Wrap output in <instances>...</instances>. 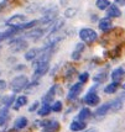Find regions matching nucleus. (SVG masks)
<instances>
[{"mask_svg": "<svg viewBox=\"0 0 125 132\" xmlns=\"http://www.w3.org/2000/svg\"><path fill=\"white\" fill-rule=\"evenodd\" d=\"M27 84H28L27 77H25V75H19V77H16V78L12 79V81L10 83V88H11L12 92L19 93V92H21V90H24V89L27 86Z\"/></svg>", "mask_w": 125, "mask_h": 132, "instance_id": "1", "label": "nucleus"}, {"mask_svg": "<svg viewBox=\"0 0 125 132\" xmlns=\"http://www.w3.org/2000/svg\"><path fill=\"white\" fill-rule=\"evenodd\" d=\"M79 37L85 43H93L98 38V35L94 30L92 29H83L79 31Z\"/></svg>", "mask_w": 125, "mask_h": 132, "instance_id": "2", "label": "nucleus"}, {"mask_svg": "<svg viewBox=\"0 0 125 132\" xmlns=\"http://www.w3.org/2000/svg\"><path fill=\"white\" fill-rule=\"evenodd\" d=\"M57 16V7L53 6L51 9H48L47 11L45 12V15L39 20V23H42V25H48L50 22H52Z\"/></svg>", "mask_w": 125, "mask_h": 132, "instance_id": "3", "label": "nucleus"}, {"mask_svg": "<svg viewBox=\"0 0 125 132\" xmlns=\"http://www.w3.org/2000/svg\"><path fill=\"white\" fill-rule=\"evenodd\" d=\"M10 51L14 52V53H19V52L24 51L27 48V42L23 38H17V40H14L10 42Z\"/></svg>", "mask_w": 125, "mask_h": 132, "instance_id": "4", "label": "nucleus"}, {"mask_svg": "<svg viewBox=\"0 0 125 132\" xmlns=\"http://www.w3.org/2000/svg\"><path fill=\"white\" fill-rule=\"evenodd\" d=\"M25 20H26V16H24V15H14L6 21V25H9L10 27H16L25 22Z\"/></svg>", "mask_w": 125, "mask_h": 132, "instance_id": "5", "label": "nucleus"}, {"mask_svg": "<svg viewBox=\"0 0 125 132\" xmlns=\"http://www.w3.org/2000/svg\"><path fill=\"white\" fill-rule=\"evenodd\" d=\"M64 25V20L63 19H57V20H55L53 22L51 23V26H48V29H47V34H55V32H57V31H60V30L62 29V26Z\"/></svg>", "mask_w": 125, "mask_h": 132, "instance_id": "6", "label": "nucleus"}, {"mask_svg": "<svg viewBox=\"0 0 125 132\" xmlns=\"http://www.w3.org/2000/svg\"><path fill=\"white\" fill-rule=\"evenodd\" d=\"M82 92V83H77V84H74L72 85V88L69 89V93H68V100H73L76 99L78 95H79V93Z\"/></svg>", "mask_w": 125, "mask_h": 132, "instance_id": "7", "label": "nucleus"}, {"mask_svg": "<svg viewBox=\"0 0 125 132\" xmlns=\"http://www.w3.org/2000/svg\"><path fill=\"white\" fill-rule=\"evenodd\" d=\"M48 69H50V64L48 63H45V64H42V65H40V67H37V68L35 69V73H34V80L39 79L42 75H45L48 72Z\"/></svg>", "mask_w": 125, "mask_h": 132, "instance_id": "8", "label": "nucleus"}, {"mask_svg": "<svg viewBox=\"0 0 125 132\" xmlns=\"http://www.w3.org/2000/svg\"><path fill=\"white\" fill-rule=\"evenodd\" d=\"M84 101L85 104L91 105V106H95L98 103H99V96L94 92H89L84 98Z\"/></svg>", "mask_w": 125, "mask_h": 132, "instance_id": "9", "label": "nucleus"}, {"mask_svg": "<svg viewBox=\"0 0 125 132\" xmlns=\"http://www.w3.org/2000/svg\"><path fill=\"white\" fill-rule=\"evenodd\" d=\"M43 34H45V30L35 29V30L28 31L25 36H26L27 38H31V40H34V41H37V40H40V37H42V36H43Z\"/></svg>", "mask_w": 125, "mask_h": 132, "instance_id": "10", "label": "nucleus"}, {"mask_svg": "<svg viewBox=\"0 0 125 132\" xmlns=\"http://www.w3.org/2000/svg\"><path fill=\"white\" fill-rule=\"evenodd\" d=\"M109 111H110V103H107V104H103L102 106H99L95 111V116L97 117H102V116L107 115Z\"/></svg>", "mask_w": 125, "mask_h": 132, "instance_id": "11", "label": "nucleus"}, {"mask_svg": "<svg viewBox=\"0 0 125 132\" xmlns=\"http://www.w3.org/2000/svg\"><path fill=\"white\" fill-rule=\"evenodd\" d=\"M41 53V50H37V48H32V50H30L25 53V59L26 61H34L36 58L40 56Z\"/></svg>", "mask_w": 125, "mask_h": 132, "instance_id": "12", "label": "nucleus"}, {"mask_svg": "<svg viewBox=\"0 0 125 132\" xmlns=\"http://www.w3.org/2000/svg\"><path fill=\"white\" fill-rule=\"evenodd\" d=\"M107 14H108L109 17H119L121 16V11H120V9L118 6L115 5H110L107 9Z\"/></svg>", "mask_w": 125, "mask_h": 132, "instance_id": "13", "label": "nucleus"}, {"mask_svg": "<svg viewBox=\"0 0 125 132\" xmlns=\"http://www.w3.org/2000/svg\"><path fill=\"white\" fill-rule=\"evenodd\" d=\"M85 128V122L84 121H73L72 123H71V130L73 132H79L82 131V130H84Z\"/></svg>", "mask_w": 125, "mask_h": 132, "instance_id": "14", "label": "nucleus"}, {"mask_svg": "<svg viewBox=\"0 0 125 132\" xmlns=\"http://www.w3.org/2000/svg\"><path fill=\"white\" fill-rule=\"evenodd\" d=\"M123 75H124V69L123 68H118V69H115L113 73H112V79H113L114 81H118L123 78Z\"/></svg>", "mask_w": 125, "mask_h": 132, "instance_id": "15", "label": "nucleus"}, {"mask_svg": "<svg viewBox=\"0 0 125 132\" xmlns=\"http://www.w3.org/2000/svg\"><path fill=\"white\" fill-rule=\"evenodd\" d=\"M110 27H112V21L109 19H103L99 21V29L102 31H108L110 30Z\"/></svg>", "mask_w": 125, "mask_h": 132, "instance_id": "16", "label": "nucleus"}, {"mask_svg": "<svg viewBox=\"0 0 125 132\" xmlns=\"http://www.w3.org/2000/svg\"><path fill=\"white\" fill-rule=\"evenodd\" d=\"M58 128H60V123L56 122V121H52V122H48L46 125L45 132H56Z\"/></svg>", "mask_w": 125, "mask_h": 132, "instance_id": "17", "label": "nucleus"}, {"mask_svg": "<svg viewBox=\"0 0 125 132\" xmlns=\"http://www.w3.org/2000/svg\"><path fill=\"white\" fill-rule=\"evenodd\" d=\"M121 108H123V101L120 100V99H116V100H114V101H112L110 103V111H119V110H121Z\"/></svg>", "mask_w": 125, "mask_h": 132, "instance_id": "18", "label": "nucleus"}, {"mask_svg": "<svg viewBox=\"0 0 125 132\" xmlns=\"http://www.w3.org/2000/svg\"><path fill=\"white\" fill-rule=\"evenodd\" d=\"M26 103H27V98H26L25 95H21V96H19V98L16 99V103H15L14 109H15V110H19L20 108H21V106L26 105Z\"/></svg>", "mask_w": 125, "mask_h": 132, "instance_id": "19", "label": "nucleus"}, {"mask_svg": "<svg viewBox=\"0 0 125 132\" xmlns=\"http://www.w3.org/2000/svg\"><path fill=\"white\" fill-rule=\"evenodd\" d=\"M91 110L89 109H82L79 111V115H78V120L79 121H84L87 119H89L91 117Z\"/></svg>", "mask_w": 125, "mask_h": 132, "instance_id": "20", "label": "nucleus"}, {"mask_svg": "<svg viewBox=\"0 0 125 132\" xmlns=\"http://www.w3.org/2000/svg\"><path fill=\"white\" fill-rule=\"evenodd\" d=\"M51 106H50V104H43L42 106L40 108V110H39V115L40 116H46L48 115L50 112H51Z\"/></svg>", "mask_w": 125, "mask_h": 132, "instance_id": "21", "label": "nucleus"}, {"mask_svg": "<svg viewBox=\"0 0 125 132\" xmlns=\"http://www.w3.org/2000/svg\"><path fill=\"white\" fill-rule=\"evenodd\" d=\"M118 86L119 84L116 83V81H113V83H110L109 85L105 86V89H104V92L107 93V94H113V93L116 92V89H118Z\"/></svg>", "mask_w": 125, "mask_h": 132, "instance_id": "22", "label": "nucleus"}, {"mask_svg": "<svg viewBox=\"0 0 125 132\" xmlns=\"http://www.w3.org/2000/svg\"><path fill=\"white\" fill-rule=\"evenodd\" d=\"M27 125V120L25 117H19L16 121H15V128L16 130H21L24 127H26Z\"/></svg>", "mask_w": 125, "mask_h": 132, "instance_id": "23", "label": "nucleus"}, {"mask_svg": "<svg viewBox=\"0 0 125 132\" xmlns=\"http://www.w3.org/2000/svg\"><path fill=\"white\" fill-rule=\"evenodd\" d=\"M55 90H56V86H52L51 90L46 94V96H43V103L48 104L50 101H52V99H53V96H55Z\"/></svg>", "mask_w": 125, "mask_h": 132, "instance_id": "24", "label": "nucleus"}, {"mask_svg": "<svg viewBox=\"0 0 125 132\" xmlns=\"http://www.w3.org/2000/svg\"><path fill=\"white\" fill-rule=\"evenodd\" d=\"M97 7L99 10H105V9H108L109 6H110V3H109V0H97Z\"/></svg>", "mask_w": 125, "mask_h": 132, "instance_id": "25", "label": "nucleus"}, {"mask_svg": "<svg viewBox=\"0 0 125 132\" xmlns=\"http://www.w3.org/2000/svg\"><path fill=\"white\" fill-rule=\"evenodd\" d=\"M8 120V109H1L0 110V126H3Z\"/></svg>", "mask_w": 125, "mask_h": 132, "instance_id": "26", "label": "nucleus"}, {"mask_svg": "<svg viewBox=\"0 0 125 132\" xmlns=\"http://www.w3.org/2000/svg\"><path fill=\"white\" fill-rule=\"evenodd\" d=\"M77 12H78V10H77L76 7H69V9H67V10L64 11V16L66 17H73V16H76Z\"/></svg>", "mask_w": 125, "mask_h": 132, "instance_id": "27", "label": "nucleus"}, {"mask_svg": "<svg viewBox=\"0 0 125 132\" xmlns=\"http://www.w3.org/2000/svg\"><path fill=\"white\" fill-rule=\"evenodd\" d=\"M51 109H52V111H55V112H60V111L62 110V103H61V101H56V103L51 106Z\"/></svg>", "mask_w": 125, "mask_h": 132, "instance_id": "28", "label": "nucleus"}, {"mask_svg": "<svg viewBox=\"0 0 125 132\" xmlns=\"http://www.w3.org/2000/svg\"><path fill=\"white\" fill-rule=\"evenodd\" d=\"M107 79V74L105 73H100V74H97L95 77H94V81H99V83H102V81H104Z\"/></svg>", "mask_w": 125, "mask_h": 132, "instance_id": "29", "label": "nucleus"}, {"mask_svg": "<svg viewBox=\"0 0 125 132\" xmlns=\"http://www.w3.org/2000/svg\"><path fill=\"white\" fill-rule=\"evenodd\" d=\"M14 99H15V98H14L12 95H11V96H8V98H5V99H4V105H5L6 108H8V106H10V105L14 103Z\"/></svg>", "mask_w": 125, "mask_h": 132, "instance_id": "30", "label": "nucleus"}, {"mask_svg": "<svg viewBox=\"0 0 125 132\" xmlns=\"http://www.w3.org/2000/svg\"><path fill=\"white\" fill-rule=\"evenodd\" d=\"M87 79H88V73H83V74L79 75V83H85L87 81Z\"/></svg>", "mask_w": 125, "mask_h": 132, "instance_id": "31", "label": "nucleus"}, {"mask_svg": "<svg viewBox=\"0 0 125 132\" xmlns=\"http://www.w3.org/2000/svg\"><path fill=\"white\" fill-rule=\"evenodd\" d=\"M72 58H73V59H76V61H77V59H79V58H80V52L74 51L73 53H72Z\"/></svg>", "mask_w": 125, "mask_h": 132, "instance_id": "32", "label": "nucleus"}, {"mask_svg": "<svg viewBox=\"0 0 125 132\" xmlns=\"http://www.w3.org/2000/svg\"><path fill=\"white\" fill-rule=\"evenodd\" d=\"M6 89V81L0 80V90H5Z\"/></svg>", "mask_w": 125, "mask_h": 132, "instance_id": "33", "label": "nucleus"}, {"mask_svg": "<svg viewBox=\"0 0 125 132\" xmlns=\"http://www.w3.org/2000/svg\"><path fill=\"white\" fill-rule=\"evenodd\" d=\"M83 50H84V45H83V43H78V45H77V48H76V51L82 52Z\"/></svg>", "mask_w": 125, "mask_h": 132, "instance_id": "34", "label": "nucleus"}, {"mask_svg": "<svg viewBox=\"0 0 125 132\" xmlns=\"http://www.w3.org/2000/svg\"><path fill=\"white\" fill-rule=\"evenodd\" d=\"M37 106H39V103H34V105H32V106H31L28 110H30V111H35V109H36Z\"/></svg>", "mask_w": 125, "mask_h": 132, "instance_id": "35", "label": "nucleus"}, {"mask_svg": "<svg viewBox=\"0 0 125 132\" xmlns=\"http://www.w3.org/2000/svg\"><path fill=\"white\" fill-rule=\"evenodd\" d=\"M120 100H121V101H125V93H121V94H120Z\"/></svg>", "mask_w": 125, "mask_h": 132, "instance_id": "36", "label": "nucleus"}, {"mask_svg": "<svg viewBox=\"0 0 125 132\" xmlns=\"http://www.w3.org/2000/svg\"><path fill=\"white\" fill-rule=\"evenodd\" d=\"M119 5H123V4H125V0H115Z\"/></svg>", "mask_w": 125, "mask_h": 132, "instance_id": "37", "label": "nucleus"}, {"mask_svg": "<svg viewBox=\"0 0 125 132\" xmlns=\"http://www.w3.org/2000/svg\"><path fill=\"white\" fill-rule=\"evenodd\" d=\"M83 132H97V130L95 128H89V130H85V131Z\"/></svg>", "mask_w": 125, "mask_h": 132, "instance_id": "38", "label": "nucleus"}, {"mask_svg": "<svg viewBox=\"0 0 125 132\" xmlns=\"http://www.w3.org/2000/svg\"><path fill=\"white\" fill-rule=\"evenodd\" d=\"M61 5H62V6L67 5V0H61Z\"/></svg>", "mask_w": 125, "mask_h": 132, "instance_id": "39", "label": "nucleus"}, {"mask_svg": "<svg viewBox=\"0 0 125 132\" xmlns=\"http://www.w3.org/2000/svg\"><path fill=\"white\" fill-rule=\"evenodd\" d=\"M3 40H4V35H3V34H0V42H1Z\"/></svg>", "mask_w": 125, "mask_h": 132, "instance_id": "40", "label": "nucleus"}, {"mask_svg": "<svg viewBox=\"0 0 125 132\" xmlns=\"http://www.w3.org/2000/svg\"><path fill=\"white\" fill-rule=\"evenodd\" d=\"M123 86H124V89H125V84H124V85H123Z\"/></svg>", "mask_w": 125, "mask_h": 132, "instance_id": "41", "label": "nucleus"}]
</instances>
